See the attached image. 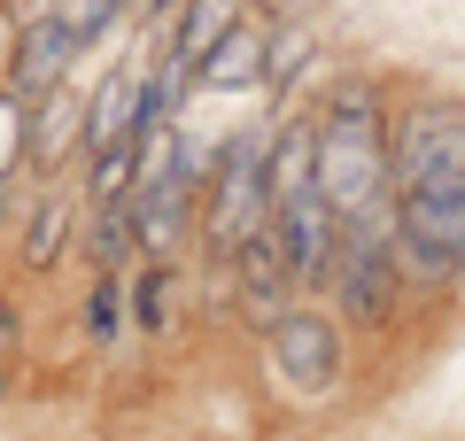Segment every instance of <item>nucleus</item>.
<instances>
[{"label": "nucleus", "mask_w": 465, "mask_h": 441, "mask_svg": "<svg viewBox=\"0 0 465 441\" xmlns=\"http://www.w3.org/2000/svg\"><path fill=\"white\" fill-rule=\"evenodd\" d=\"M311 171L326 210L341 217V232H388L396 210V179H388V109L381 85L341 78L311 116Z\"/></svg>", "instance_id": "obj_1"}, {"label": "nucleus", "mask_w": 465, "mask_h": 441, "mask_svg": "<svg viewBox=\"0 0 465 441\" xmlns=\"http://www.w3.org/2000/svg\"><path fill=\"white\" fill-rule=\"evenodd\" d=\"M272 232V179H264V132H232L217 147V171L202 186V248L210 263H232L249 240Z\"/></svg>", "instance_id": "obj_2"}, {"label": "nucleus", "mask_w": 465, "mask_h": 441, "mask_svg": "<svg viewBox=\"0 0 465 441\" xmlns=\"http://www.w3.org/2000/svg\"><path fill=\"white\" fill-rule=\"evenodd\" d=\"M388 248H396V271L419 279V287L465 279V179L396 194V210H388Z\"/></svg>", "instance_id": "obj_3"}, {"label": "nucleus", "mask_w": 465, "mask_h": 441, "mask_svg": "<svg viewBox=\"0 0 465 441\" xmlns=\"http://www.w3.org/2000/svg\"><path fill=\"white\" fill-rule=\"evenodd\" d=\"M388 179L396 194L465 179V101H419L388 124Z\"/></svg>", "instance_id": "obj_4"}, {"label": "nucleus", "mask_w": 465, "mask_h": 441, "mask_svg": "<svg viewBox=\"0 0 465 441\" xmlns=\"http://www.w3.org/2000/svg\"><path fill=\"white\" fill-rule=\"evenodd\" d=\"M264 357H272V379L287 395H302V403H326L341 387V326L326 310H311V302L280 310V326L264 333Z\"/></svg>", "instance_id": "obj_5"}, {"label": "nucleus", "mask_w": 465, "mask_h": 441, "mask_svg": "<svg viewBox=\"0 0 465 441\" xmlns=\"http://www.w3.org/2000/svg\"><path fill=\"white\" fill-rule=\"evenodd\" d=\"M326 287H333V302H341V318H357V326H396L403 271H396V248H388V232H341Z\"/></svg>", "instance_id": "obj_6"}, {"label": "nucleus", "mask_w": 465, "mask_h": 441, "mask_svg": "<svg viewBox=\"0 0 465 441\" xmlns=\"http://www.w3.org/2000/svg\"><path fill=\"white\" fill-rule=\"evenodd\" d=\"M272 248H280V263H287V279H295V287H326V279H333L341 217L326 210V194H318V186L272 201Z\"/></svg>", "instance_id": "obj_7"}, {"label": "nucleus", "mask_w": 465, "mask_h": 441, "mask_svg": "<svg viewBox=\"0 0 465 441\" xmlns=\"http://www.w3.org/2000/svg\"><path fill=\"white\" fill-rule=\"evenodd\" d=\"M140 109H148V70H109L101 93L85 101V116H78V155L94 163V155L140 147Z\"/></svg>", "instance_id": "obj_8"}, {"label": "nucleus", "mask_w": 465, "mask_h": 441, "mask_svg": "<svg viewBox=\"0 0 465 441\" xmlns=\"http://www.w3.org/2000/svg\"><path fill=\"white\" fill-rule=\"evenodd\" d=\"M70 63H78V39H70L54 16H32V24H16V54H8V93H16L24 109H32V101L63 93Z\"/></svg>", "instance_id": "obj_9"}, {"label": "nucleus", "mask_w": 465, "mask_h": 441, "mask_svg": "<svg viewBox=\"0 0 465 441\" xmlns=\"http://www.w3.org/2000/svg\"><path fill=\"white\" fill-rule=\"evenodd\" d=\"M225 271H232V310L249 318L256 333H272V326H280V310L295 302V279H287V263H280V248H272V232H264V240H249L241 256L225 263Z\"/></svg>", "instance_id": "obj_10"}, {"label": "nucleus", "mask_w": 465, "mask_h": 441, "mask_svg": "<svg viewBox=\"0 0 465 441\" xmlns=\"http://www.w3.org/2000/svg\"><path fill=\"white\" fill-rule=\"evenodd\" d=\"M70 240H78V201H70L63 186H39L32 217H24V240H16V263L24 271H54Z\"/></svg>", "instance_id": "obj_11"}, {"label": "nucleus", "mask_w": 465, "mask_h": 441, "mask_svg": "<svg viewBox=\"0 0 465 441\" xmlns=\"http://www.w3.org/2000/svg\"><path fill=\"white\" fill-rule=\"evenodd\" d=\"M78 101L70 93H47V101H32V140H24V163L39 171V179H63V163L78 155Z\"/></svg>", "instance_id": "obj_12"}, {"label": "nucleus", "mask_w": 465, "mask_h": 441, "mask_svg": "<svg viewBox=\"0 0 465 441\" xmlns=\"http://www.w3.org/2000/svg\"><path fill=\"white\" fill-rule=\"evenodd\" d=\"M264 63H272V32L232 24V32L217 39V54L202 63V85H210V93H249V85H264Z\"/></svg>", "instance_id": "obj_13"}, {"label": "nucleus", "mask_w": 465, "mask_h": 441, "mask_svg": "<svg viewBox=\"0 0 465 441\" xmlns=\"http://www.w3.org/2000/svg\"><path fill=\"white\" fill-rule=\"evenodd\" d=\"M241 24V0H186V16H179V32H171V54H179L186 70H202L217 54V39Z\"/></svg>", "instance_id": "obj_14"}, {"label": "nucleus", "mask_w": 465, "mask_h": 441, "mask_svg": "<svg viewBox=\"0 0 465 441\" xmlns=\"http://www.w3.org/2000/svg\"><path fill=\"white\" fill-rule=\"evenodd\" d=\"M133 318L148 333H171L179 326V263H148V271L133 279Z\"/></svg>", "instance_id": "obj_15"}, {"label": "nucleus", "mask_w": 465, "mask_h": 441, "mask_svg": "<svg viewBox=\"0 0 465 441\" xmlns=\"http://www.w3.org/2000/svg\"><path fill=\"white\" fill-rule=\"evenodd\" d=\"M85 256H94V271H124V263L140 256V240H133V217H124V201L94 210V225H85Z\"/></svg>", "instance_id": "obj_16"}, {"label": "nucleus", "mask_w": 465, "mask_h": 441, "mask_svg": "<svg viewBox=\"0 0 465 441\" xmlns=\"http://www.w3.org/2000/svg\"><path fill=\"white\" fill-rule=\"evenodd\" d=\"M85 333L101 348L124 333V271H94V294H85Z\"/></svg>", "instance_id": "obj_17"}, {"label": "nucleus", "mask_w": 465, "mask_h": 441, "mask_svg": "<svg viewBox=\"0 0 465 441\" xmlns=\"http://www.w3.org/2000/svg\"><path fill=\"white\" fill-rule=\"evenodd\" d=\"M47 16H54V24H63V32L78 39V47H85V39H101V32H109L116 16H124V0H54Z\"/></svg>", "instance_id": "obj_18"}, {"label": "nucleus", "mask_w": 465, "mask_h": 441, "mask_svg": "<svg viewBox=\"0 0 465 441\" xmlns=\"http://www.w3.org/2000/svg\"><path fill=\"white\" fill-rule=\"evenodd\" d=\"M24 140H32V109L16 93H0V186L24 171Z\"/></svg>", "instance_id": "obj_19"}, {"label": "nucleus", "mask_w": 465, "mask_h": 441, "mask_svg": "<svg viewBox=\"0 0 465 441\" xmlns=\"http://www.w3.org/2000/svg\"><path fill=\"white\" fill-rule=\"evenodd\" d=\"M16 348H24V310H16V302H0V372L16 364Z\"/></svg>", "instance_id": "obj_20"}, {"label": "nucleus", "mask_w": 465, "mask_h": 441, "mask_svg": "<svg viewBox=\"0 0 465 441\" xmlns=\"http://www.w3.org/2000/svg\"><path fill=\"white\" fill-rule=\"evenodd\" d=\"M8 54H16V16L0 8V93H8Z\"/></svg>", "instance_id": "obj_21"}, {"label": "nucleus", "mask_w": 465, "mask_h": 441, "mask_svg": "<svg viewBox=\"0 0 465 441\" xmlns=\"http://www.w3.org/2000/svg\"><path fill=\"white\" fill-rule=\"evenodd\" d=\"M124 8H133V16H163L171 0H124Z\"/></svg>", "instance_id": "obj_22"}]
</instances>
